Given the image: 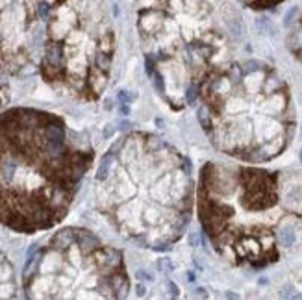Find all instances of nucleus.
Listing matches in <instances>:
<instances>
[{
    "label": "nucleus",
    "instance_id": "f257e3e1",
    "mask_svg": "<svg viewBox=\"0 0 302 300\" xmlns=\"http://www.w3.org/2000/svg\"><path fill=\"white\" fill-rule=\"evenodd\" d=\"M91 163L93 150L58 115L0 113V226L33 234L60 224Z\"/></svg>",
    "mask_w": 302,
    "mask_h": 300
},
{
    "label": "nucleus",
    "instance_id": "f03ea898",
    "mask_svg": "<svg viewBox=\"0 0 302 300\" xmlns=\"http://www.w3.org/2000/svg\"><path fill=\"white\" fill-rule=\"evenodd\" d=\"M108 154L110 174L96 191L100 211L125 237L167 250L189 222V159L148 134L126 135Z\"/></svg>",
    "mask_w": 302,
    "mask_h": 300
},
{
    "label": "nucleus",
    "instance_id": "7ed1b4c3",
    "mask_svg": "<svg viewBox=\"0 0 302 300\" xmlns=\"http://www.w3.org/2000/svg\"><path fill=\"white\" fill-rule=\"evenodd\" d=\"M209 115L208 134L223 150L243 159L261 161L278 154L293 128L284 125L289 98L284 82L260 65L247 71L232 65L204 83Z\"/></svg>",
    "mask_w": 302,
    "mask_h": 300
},
{
    "label": "nucleus",
    "instance_id": "20e7f679",
    "mask_svg": "<svg viewBox=\"0 0 302 300\" xmlns=\"http://www.w3.org/2000/svg\"><path fill=\"white\" fill-rule=\"evenodd\" d=\"M123 254L80 228L56 232L24 269L26 300H126Z\"/></svg>",
    "mask_w": 302,
    "mask_h": 300
},
{
    "label": "nucleus",
    "instance_id": "39448f33",
    "mask_svg": "<svg viewBox=\"0 0 302 300\" xmlns=\"http://www.w3.org/2000/svg\"><path fill=\"white\" fill-rule=\"evenodd\" d=\"M115 33L98 4H48L41 56L43 80L83 100H96L104 91Z\"/></svg>",
    "mask_w": 302,
    "mask_h": 300
},
{
    "label": "nucleus",
    "instance_id": "423d86ee",
    "mask_svg": "<svg viewBox=\"0 0 302 300\" xmlns=\"http://www.w3.org/2000/svg\"><path fill=\"white\" fill-rule=\"evenodd\" d=\"M48 4L0 2V65L13 74H30L41 65Z\"/></svg>",
    "mask_w": 302,
    "mask_h": 300
},
{
    "label": "nucleus",
    "instance_id": "0eeeda50",
    "mask_svg": "<svg viewBox=\"0 0 302 300\" xmlns=\"http://www.w3.org/2000/svg\"><path fill=\"white\" fill-rule=\"evenodd\" d=\"M0 300H19L15 269L2 250H0Z\"/></svg>",
    "mask_w": 302,
    "mask_h": 300
},
{
    "label": "nucleus",
    "instance_id": "6e6552de",
    "mask_svg": "<svg viewBox=\"0 0 302 300\" xmlns=\"http://www.w3.org/2000/svg\"><path fill=\"white\" fill-rule=\"evenodd\" d=\"M276 239H278V243H280V247L284 249H291L293 245H295V241H297V234H295V230L293 226H280V230L276 232Z\"/></svg>",
    "mask_w": 302,
    "mask_h": 300
},
{
    "label": "nucleus",
    "instance_id": "1a4fd4ad",
    "mask_svg": "<svg viewBox=\"0 0 302 300\" xmlns=\"http://www.w3.org/2000/svg\"><path fill=\"white\" fill-rule=\"evenodd\" d=\"M8 102V82H6V74L0 65V108Z\"/></svg>",
    "mask_w": 302,
    "mask_h": 300
},
{
    "label": "nucleus",
    "instance_id": "9d476101",
    "mask_svg": "<svg viewBox=\"0 0 302 300\" xmlns=\"http://www.w3.org/2000/svg\"><path fill=\"white\" fill-rule=\"evenodd\" d=\"M295 15H297V8H291V10H289V13L286 15V19H284V24H286V26H289V24H291V21L295 19Z\"/></svg>",
    "mask_w": 302,
    "mask_h": 300
},
{
    "label": "nucleus",
    "instance_id": "9b49d317",
    "mask_svg": "<svg viewBox=\"0 0 302 300\" xmlns=\"http://www.w3.org/2000/svg\"><path fill=\"white\" fill-rule=\"evenodd\" d=\"M189 241H191V245H193V247H197L198 245V236L197 234H191V236H189Z\"/></svg>",
    "mask_w": 302,
    "mask_h": 300
},
{
    "label": "nucleus",
    "instance_id": "f8f14e48",
    "mask_svg": "<svg viewBox=\"0 0 302 300\" xmlns=\"http://www.w3.org/2000/svg\"><path fill=\"white\" fill-rule=\"evenodd\" d=\"M228 299H230V300H238V297H236L234 293H228Z\"/></svg>",
    "mask_w": 302,
    "mask_h": 300
},
{
    "label": "nucleus",
    "instance_id": "ddd939ff",
    "mask_svg": "<svg viewBox=\"0 0 302 300\" xmlns=\"http://www.w3.org/2000/svg\"><path fill=\"white\" fill-rule=\"evenodd\" d=\"M301 163H302V148H301Z\"/></svg>",
    "mask_w": 302,
    "mask_h": 300
}]
</instances>
